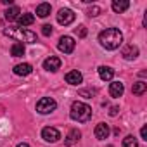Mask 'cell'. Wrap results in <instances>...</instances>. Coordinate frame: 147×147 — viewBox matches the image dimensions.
I'll list each match as a JSON object with an SVG mask.
<instances>
[{
  "mask_svg": "<svg viewBox=\"0 0 147 147\" xmlns=\"http://www.w3.org/2000/svg\"><path fill=\"white\" fill-rule=\"evenodd\" d=\"M100 12H102V11H100V7L94 5V7H90V9H88V12H87V14H88V16H92V18H95V16H99Z\"/></svg>",
  "mask_w": 147,
  "mask_h": 147,
  "instance_id": "cb8c5ba5",
  "label": "cell"
},
{
  "mask_svg": "<svg viewBox=\"0 0 147 147\" xmlns=\"http://www.w3.org/2000/svg\"><path fill=\"white\" fill-rule=\"evenodd\" d=\"M123 92H125V87H123L121 82H113V83L109 85V94H111V97L118 99V97L123 95Z\"/></svg>",
  "mask_w": 147,
  "mask_h": 147,
  "instance_id": "4fadbf2b",
  "label": "cell"
},
{
  "mask_svg": "<svg viewBox=\"0 0 147 147\" xmlns=\"http://www.w3.org/2000/svg\"><path fill=\"white\" fill-rule=\"evenodd\" d=\"M4 5H12V0H2Z\"/></svg>",
  "mask_w": 147,
  "mask_h": 147,
  "instance_id": "f1b7e54d",
  "label": "cell"
},
{
  "mask_svg": "<svg viewBox=\"0 0 147 147\" xmlns=\"http://www.w3.org/2000/svg\"><path fill=\"white\" fill-rule=\"evenodd\" d=\"M69 114H71L73 119L78 121V123H87L92 118V107L88 104H83V102H73Z\"/></svg>",
  "mask_w": 147,
  "mask_h": 147,
  "instance_id": "3957f363",
  "label": "cell"
},
{
  "mask_svg": "<svg viewBox=\"0 0 147 147\" xmlns=\"http://www.w3.org/2000/svg\"><path fill=\"white\" fill-rule=\"evenodd\" d=\"M11 55L12 57H23L24 55V45L23 43H14L11 47Z\"/></svg>",
  "mask_w": 147,
  "mask_h": 147,
  "instance_id": "44dd1931",
  "label": "cell"
},
{
  "mask_svg": "<svg viewBox=\"0 0 147 147\" xmlns=\"http://www.w3.org/2000/svg\"><path fill=\"white\" fill-rule=\"evenodd\" d=\"M42 138L45 142H57L61 138V133H59V130H55L52 126H47V128L42 130Z\"/></svg>",
  "mask_w": 147,
  "mask_h": 147,
  "instance_id": "52a82bcc",
  "label": "cell"
},
{
  "mask_svg": "<svg viewBox=\"0 0 147 147\" xmlns=\"http://www.w3.org/2000/svg\"><path fill=\"white\" fill-rule=\"evenodd\" d=\"M131 92H133V95H144V94L147 92V83H145V82H137V83H133Z\"/></svg>",
  "mask_w": 147,
  "mask_h": 147,
  "instance_id": "d6986e66",
  "label": "cell"
},
{
  "mask_svg": "<svg viewBox=\"0 0 147 147\" xmlns=\"http://www.w3.org/2000/svg\"><path fill=\"white\" fill-rule=\"evenodd\" d=\"M130 7V2L128 0H113V11L114 12H125L126 9Z\"/></svg>",
  "mask_w": 147,
  "mask_h": 147,
  "instance_id": "2e32d148",
  "label": "cell"
},
{
  "mask_svg": "<svg viewBox=\"0 0 147 147\" xmlns=\"http://www.w3.org/2000/svg\"><path fill=\"white\" fill-rule=\"evenodd\" d=\"M18 23H19L21 26H30V24L35 23V16H33V14H21V16L18 18Z\"/></svg>",
  "mask_w": 147,
  "mask_h": 147,
  "instance_id": "ffe728a7",
  "label": "cell"
},
{
  "mask_svg": "<svg viewBox=\"0 0 147 147\" xmlns=\"http://www.w3.org/2000/svg\"><path fill=\"white\" fill-rule=\"evenodd\" d=\"M73 21H75V12H73L71 9H61L59 14H57V23L62 24V26H67L71 24Z\"/></svg>",
  "mask_w": 147,
  "mask_h": 147,
  "instance_id": "5b68a950",
  "label": "cell"
},
{
  "mask_svg": "<svg viewBox=\"0 0 147 147\" xmlns=\"http://www.w3.org/2000/svg\"><path fill=\"white\" fill-rule=\"evenodd\" d=\"M99 42L107 50H116L123 42V33L118 28H107L99 33Z\"/></svg>",
  "mask_w": 147,
  "mask_h": 147,
  "instance_id": "6da1fadb",
  "label": "cell"
},
{
  "mask_svg": "<svg viewBox=\"0 0 147 147\" xmlns=\"http://www.w3.org/2000/svg\"><path fill=\"white\" fill-rule=\"evenodd\" d=\"M99 76L102 82H111L114 76V69H111L109 66H100L99 67Z\"/></svg>",
  "mask_w": 147,
  "mask_h": 147,
  "instance_id": "5bb4252c",
  "label": "cell"
},
{
  "mask_svg": "<svg viewBox=\"0 0 147 147\" xmlns=\"http://www.w3.org/2000/svg\"><path fill=\"white\" fill-rule=\"evenodd\" d=\"M95 137L99 138V140H104V138H107L109 137V133H111V130H109V125H106V123H99L97 126H95Z\"/></svg>",
  "mask_w": 147,
  "mask_h": 147,
  "instance_id": "30bf717a",
  "label": "cell"
},
{
  "mask_svg": "<svg viewBox=\"0 0 147 147\" xmlns=\"http://www.w3.org/2000/svg\"><path fill=\"white\" fill-rule=\"evenodd\" d=\"M57 47H59L61 52H64V54H71L73 50H75V40H73L71 36H61Z\"/></svg>",
  "mask_w": 147,
  "mask_h": 147,
  "instance_id": "8992f818",
  "label": "cell"
},
{
  "mask_svg": "<svg viewBox=\"0 0 147 147\" xmlns=\"http://www.w3.org/2000/svg\"><path fill=\"white\" fill-rule=\"evenodd\" d=\"M61 67V59L59 57H55V55H50V57H47L45 61H43V69H47V71H57Z\"/></svg>",
  "mask_w": 147,
  "mask_h": 147,
  "instance_id": "ba28073f",
  "label": "cell"
},
{
  "mask_svg": "<svg viewBox=\"0 0 147 147\" xmlns=\"http://www.w3.org/2000/svg\"><path fill=\"white\" fill-rule=\"evenodd\" d=\"M55 107H57V102L52 97H43L36 102V111L40 114H49V113L55 111Z\"/></svg>",
  "mask_w": 147,
  "mask_h": 147,
  "instance_id": "277c9868",
  "label": "cell"
},
{
  "mask_svg": "<svg viewBox=\"0 0 147 147\" xmlns=\"http://www.w3.org/2000/svg\"><path fill=\"white\" fill-rule=\"evenodd\" d=\"M107 147H113V145H107Z\"/></svg>",
  "mask_w": 147,
  "mask_h": 147,
  "instance_id": "4dcf8cb0",
  "label": "cell"
},
{
  "mask_svg": "<svg viewBox=\"0 0 147 147\" xmlns=\"http://www.w3.org/2000/svg\"><path fill=\"white\" fill-rule=\"evenodd\" d=\"M140 137H142L144 140H147V128H145V126L140 128Z\"/></svg>",
  "mask_w": 147,
  "mask_h": 147,
  "instance_id": "83f0119b",
  "label": "cell"
},
{
  "mask_svg": "<svg viewBox=\"0 0 147 147\" xmlns=\"http://www.w3.org/2000/svg\"><path fill=\"white\" fill-rule=\"evenodd\" d=\"M52 31H54V30H52L50 24H43V26H42V35H43V36H50Z\"/></svg>",
  "mask_w": 147,
  "mask_h": 147,
  "instance_id": "d4e9b609",
  "label": "cell"
},
{
  "mask_svg": "<svg viewBox=\"0 0 147 147\" xmlns=\"http://www.w3.org/2000/svg\"><path fill=\"white\" fill-rule=\"evenodd\" d=\"M31 71H33V66L28 64V62H23V64L14 66V75H18V76H28Z\"/></svg>",
  "mask_w": 147,
  "mask_h": 147,
  "instance_id": "7c38bea8",
  "label": "cell"
},
{
  "mask_svg": "<svg viewBox=\"0 0 147 147\" xmlns=\"http://www.w3.org/2000/svg\"><path fill=\"white\" fill-rule=\"evenodd\" d=\"M95 94H97V90H94V88H90V90H80L78 92V95L80 97H85V99H92Z\"/></svg>",
  "mask_w": 147,
  "mask_h": 147,
  "instance_id": "603a6c76",
  "label": "cell"
},
{
  "mask_svg": "<svg viewBox=\"0 0 147 147\" xmlns=\"http://www.w3.org/2000/svg\"><path fill=\"white\" fill-rule=\"evenodd\" d=\"M123 147H138V142L133 135H128L123 138Z\"/></svg>",
  "mask_w": 147,
  "mask_h": 147,
  "instance_id": "7402d4cb",
  "label": "cell"
},
{
  "mask_svg": "<svg viewBox=\"0 0 147 147\" xmlns=\"http://www.w3.org/2000/svg\"><path fill=\"white\" fill-rule=\"evenodd\" d=\"M75 33H76L80 38H85V36H87V28H85V26H78V28L75 30Z\"/></svg>",
  "mask_w": 147,
  "mask_h": 147,
  "instance_id": "484cf974",
  "label": "cell"
},
{
  "mask_svg": "<svg viewBox=\"0 0 147 147\" xmlns=\"http://www.w3.org/2000/svg\"><path fill=\"white\" fill-rule=\"evenodd\" d=\"M18 147H30V145H28V144H19Z\"/></svg>",
  "mask_w": 147,
  "mask_h": 147,
  "instance_id": "f546056e",
  "label": "cell"
},
{
  "mask_svg": "<svg viewBox=\"0 0 147 147\" xmlns=\"http://www.w3.org/2000/svg\"><path fill=\"white\" fill-rule=\"evenodd\" d=\"M83 82V76H82V73L80 71H69L67 75H66V83H69V85H78V83H82Z\"/></svg>",
  "mask_w": 147,
  "mask_h": 147,
  "instance_id": "8fae6325",
  "label": "cell"
},
{
  "mask_svg": "<svg viewBox=\"0 0 147 147\" xmlns=\"http://www.w3.org/2000/svg\"><path fill=\"white\" fill-rule=\"evenodd\" d=\"M80 137H82V133H80V130H69V133H67V137H66V140H64V144L66 145H75L78 140H80Z\"/></svg>",
  "mask_w": 147,
  "mask_h": 147,
  "instance_id": "9a60e30c",
  "label": "cell"
},
{
  "mask_svg": "<svg viewBox=\"0 0 147 147\" xmlns=\"http://www.w3.org/2000/svg\"><path fill=\"white\" fill-rule=\"evenodd\" d=\"M121 55H123V59H126V61H133V59L138 57V47L133 45V43H131V45H126V47L123 49Z\"/></svg>",
  "mask_w": 147,
  "mask_h": 147,
  "instance_id": "9c48e42d",
  "label": "cell"
},
{
  "mask_svg": "<svg viewBox=\"0 0 147 147\" xmlns=\"http://www.w3.org/2000/svg\"><path fill=\"white\" fill-rule=\"evenodd\" d=\"M21 16V9L18 7V5H12V7H9L7 11H5V19L7 21H14V19H18Z\"/></svg>",
  "mask_w": 147,
  "mask_h": 147,
  "instance_id": "e0dca14e",
  "label": "cell"
},
{
  "mask_svg": "<svg viewBox=\"0 0 147 147\" xmlns=\"http://www.w3.org/2000/svg\"><path fill=\"white\" fill-rule=\"evenodd\" d=\"M4 35L9 38H14L18 42H24V43H35L36 42V33H33L30 30H23V28H5Z\"/></svg>",
  "mask_w": 147,
  "mask_h": 147,
  "instance_id": "7a4b0ae2",
  "label": "cell"
},
{
  "mask_svg": "<svg viewBox=\"0 0 147 147\" xmlns=\"http://www.w3.org/2000/svg\"><path fill=\"white\" fill-rule=\"evenodd\" d=\"M50 11H52V7H50V4H47V2H43V4H40V5L36 7L38 18H47V16H50Z\"/></svg>",
  "mask_w": 147,
  "mask_h": 147,
  "instance_id": "ac0fdd59",
  "label": "cell"
},
{
  "mask_svg": "<svg viewBox=\"0 0 147 147\" xmlns=\"http://www.w3.org/2000/svg\"><path fill=\"white\" fill-rule=\"evenodd\" d=\"M118 111H119V107H118V106H113V107H111V111H109V116H116V114H118Z\"/></svg>",
  "mask_w": 147,
  "mask_h": 147,
  "instance_id": "4316f807",
  "label": "cell"
}]
</instances>
